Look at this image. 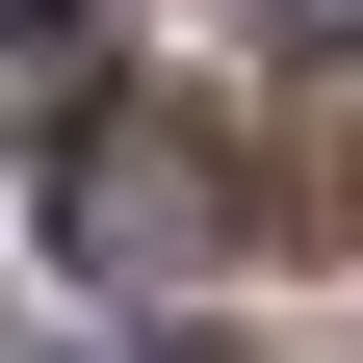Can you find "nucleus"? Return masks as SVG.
Wrapping results in <instances>:
<instances>
[{"mask_svg": "<svg viewBox=\"0 0 363 363\" xmlns=\"http://www.w3.org/2000/svg\"><path fill=\"white\" fill-rule=\"evenodd\" d=\"M52 234L78 259H208L234 234V156H208V130H78L52 156Z\"/></svg>", "mask_w": 363, "mask_h": 363, "instance_id": "f257e3e1", "label": "nucleus"}, {"mask_svg": "<svg viewBox=\"0 0 363 363\" xmlns=\"http://www.w3.org/2000/svg\"><path fill=\"white\" fill-rule=\"evenodd\" d=\"M0 130H26V156L130 130V52H104V0H0Z\"/></svg>", "mask_w": 363, "mask_h": 363, "instance_id": "f03ea898", "label": "nucleus"}, {"mask_svg": "<svg viewBox=\"0 0 363 363\" xmlns=\"http://www.w3.org/2000/svg\"><path fill=\"white\" fill-rule=\"evenodd\" d=\"M130 363H259V337H130Z\"/></svg>", "mask_w": 363, "mask_h": 363, "instance_id": "7ed1b4c3", "label": "nucleus"}]
</instances>
